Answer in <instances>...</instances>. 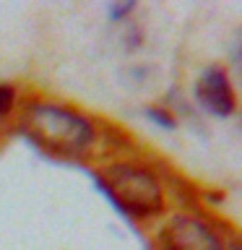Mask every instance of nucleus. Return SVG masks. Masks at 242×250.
<instances>
[{
	"mask_svg": "<svg viewBox=\"0 0 242 250\" xmlns=\"http://www.w3.org/2000/svg\"><path fill=\"white\" fill-rule=\"evenodd\" d=\"M101 185L125 214L146 219L164 208V190L151 169L141 164H112L101 175Z\"/></svg>",
	"mask_w": 242,
	"mask_h": 250,
	"instance_id": "obj_2",
	"label": "nucleus"
},
{
	"mask_svg": "<svg viewBox=\"0 0 242 250\" xmlns=\"http://www.w3.org/2000/svg\"><path fill=\"white\" fill-rule=\"evenodd\" d=\"M198 99L214 115L224 117V115L234 112V89H232L229 78H226V73L222 68L203 70V76L198 81Z\"/></svg>",
	"mask_w": 242,
	"mask_h": 250,
	"instance_id": "obj_4",
	"label": "nucleus"
},
{
	"mask_svg": "<svg viewBox=\"0 0 242 250\" xmlns=\"http://www.w3.org/2000/svg\"><path fill=\"white\" fill-rule=\"evenodd\" d=\"M23 130L37 146L58 156H81L97 138V130L86 115L52 102L31 104L23 115Z\"/></svg>",
	"mask_w": 242,
	"mask_h": 250,
	"instance_id": "obj_1",
	"label": "nucleus"
},
{
	"mask_svg": "<svg viewBox=\"0 0 242 250\" xmlns=\"http://www.w3.org/2000/svg\"><path fill=\"white\" fill-rule=\"evenodd\" d=\"M13 102H16V91L11 89V86L0 83V120H3V117L11 112Z\"/></svg>",
	"mask_w": 242,
	"mask_h": 250,
	"instance_id": "obj_5",
	"label": "nucleus"
},
{
	"mask_svg": "<svg viewBox=\"0 0 242 250\" xmlns=\"http://www.w3.org/2000/svg\"><path fill=\"white\" fill-rule=\"evenodd\" d=\"M161 250H224L222 237L206 222L193 216H175L159 234Z\"/></svg>",
	"mask_w": 242,
	"mask_h": 250,
	"instance_id": "obj_3",
	"label": "nucleus"
}]
</instances>
